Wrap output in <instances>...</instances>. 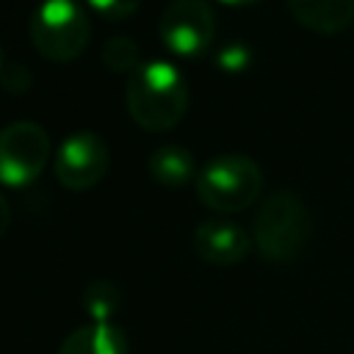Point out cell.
Instances as JSON below:
<instances>
[{
	"instance_id": "cell-1",
	"label": "cell",
	"mask_w": 354,
	"mask_h": 354,
	"mask_svg": "<svg viewBox=\"0 0 354 354\" xmlns=\"http://www.w3.org/2000/svg\"><path fill=\"white\" fill-rule=\"evenodd\" d=\"M124 105L130 119L147 133L174 130L188 111V86L171 61L141 64L124 86Z\"/></svg>"
},
{
	"instance_id": "cell-2",
	"label": "cell",
	"mask_w": 354,
	"mask_h": 354,
	"mask_svg": "<svg viewBox=\"0 0 354 354\" xmlns=\"http://www.w3.org/2000/svg\"><path fill=\"white\" fill-rule=\"evenodd\" d=\"M313 238V216L296 191H274L254 213L252 241L263 260L293 263L304 254Z\"/></svg>"
},
{
	"instance_id": "cell-3",
	"label": "cell",
	"mask_w": 354,
	"mask_h": 354,
	"mask_svg": "<svg viewBox=\"0 0 354 354\" xmlns=\"http://www.w3.org/2000/svg\"><path fill=\"white\" fill-rule=\"evenodd\" d=\"M196 199L218 213H241L263 194V171L249 155H216L196 174Z\"/></svg>"
},
{
	"instance_id": "cell-4",
	"label": "cell",
	"mask_w": 354,
	"mask_h": 354,
	"mask_svg": "<svg viewBox=\"0 0 354 354\" xmlns=\"http://www.w3.org/2000/svg\"><path fill=\"white\" fill-rule=\"evenodd\" d=\"M30 44L55 64L77 61L91 39V22L77 0H41L28 22Z\"/></svg>"
},
{
	"instance_id": "cell-5",
	"label": "cell",
	"mask_w": 354,
	"mask_h": 354,
	"mask_svg": "<svg viewBox=\"0 0 354 354\" xmlns=\"http://www.w3.org/2000/svg\"><path fill=\"white\" fill-rule=\"evenodd\" d=\"M50 133L41 124L30 119L8 122L0 130V185L14 191L28 188L50 163Z\"/></svg>"
},
{
	"instance_id": "cell-6",
	"label": "cell",
	"mask_w": 354,
	"mask_h": 354,
	"mask_svg": "<svg viewBox=\"0 0 354 354\" xmlns=\"http://www.w3.org/2000/svg\"><path fill=\"white\" fill-rule=\"evenodd\" d=\"M158 33L177 58H199L216 39V14L207 0H169L160 11Z\"/></svg>"
},
{
	"instance_id": "cell-7",
	"label": "cell",
	"mask_w": 354,
	"mask_h": 354,
	"mask_svg": "<svg viewBox=\"0 0 354 354\" xmlns=\"http://www.w3.org/2000/svg\"><path fill=\"white\" fill-rule=\"evenodd\" d=\"M111 166V149L94 130H77L66 136L53 158L58 183L66 191H91L102 183Z\"/></svg>"
},
{
	"instance_id": "cell-8",
	"label": "cell",
	"mask_w": 354,
	"mask_h": 354,
	"mask_svg": "<svg viewBox=\"0 0 354 354\" xmlns=\"http://www.w3.org/2000/svg\"><path fill=\"white\" fill-rule=\"evenodd\" d=\"M252 246V232L227 218H210L194 230V252L210 266H235L246 260Z\"/></svg>"
},
{
	"instance_id": "cell-9",
	"label": "cell",
	"mask_w": 354,
	"mask_h": 354,
	"mask_svg": "<svg viewBox=\"0 0 354 354\" xmlns=\"http://www.w3.org/2000/svg\"><path fill=\"white\" fill-rule=\"evenodd\" d=\"M290 17L321 36H335L354 25V0H285Z\"/></svg>"
},
{
	"instance_id": "cell-10",
	"label": "cell",
	"mask_w": 354,
	"mask_h": 354,
	"mask_svg": "<svg viewBox=\"0 0 354 354\" xmlns=\"http://www.w3.org/2000/svg\"><path fill=\"white\" fill-rule=\"evenodd\" d=\"M58 354H130V346L116 324L88 321L61 340Z\"/></svg>"
},
{
	"instance_id": "cell-11",
	"label": "cell",
	"mask_w": 354,
	"mask_h": 354,
	"mask_svg": "<svg viewBox=\"0 0 354 354\" xmlns=\"http://www.w3.org/2000/svg\"><path fill=\"white\" fill-rule=\"evenodd\" d=\"M147 166H149L152 180L158 185H163V188H171V191L196 183V174H199L194 155L183 144H160V147H155L149 160H147Z\"/></svg>"
},
{
	"instance_id": "cell-12",
	"label": "cell",
	"mask_w": 354,
	"mask_h": 354,
	"mask_svg": "<svg viewBox=\"0 0 354 354\" xmlns=\"http://www.w3.org/2000/svg\"><path fill=\"white\" fill-rule=\"evenodd\" d=\"M122 307V293L111 279H94L83 290V313L97 324H113Z\"/></svg>"
},
{
	"instance_id": "cell-13",
	"label": "cell",
	"mask_w": 354,
	"mask_h": 354,
	"mask_svg": "<svg viewBox=\"0 0 354 354\" xmlns=\"http://www.w3.org/2000/svg\"><path fill=\"white\" fill-rule=\"evenodd\" d=\"M102 64L111 69V72H119V75H133L141 64H138V44L136 39L124 36V33H116L111 36L105 44H102Z\"/></svg>"
},
{
	"instance_id": "cell-14",
	"label": "cell",
	"mask_w": 354,
	"mask_h": 354,
	"mask_svg": "<svg viewBox=\"0 0 354 354\" xmlns=\"http://www.w3.org/2000/svg\"><path fill=\"white\" fill-rule=\"evenodd\" d=\"M86 6H88L97 17H102V19L122 22V19H130V17L138 11L141 0H86Z\"/></svg>"
},
{
	"instance_id": "cell-15",
	"label": "cell",
	"mask_w": 354,
	"mask_h": 354,
	"mask_svg": "<svg viewBox=\"0 0 354 354\" xmlns=\"http://www.w3.org/2000/svg\"><path fill=\"white\" fill-rule=\"evenodd\" d=\"M249 61H252V55H249V50H246L243 44H227V47L218 53V58H216V64H218L224 72H230V75L243 72V69L249 66Z\"/></svg>"
},
{
	"instance_id": "cell-16",
	"label": "cell",
	"mask_w": 354,
	"mask_h": 354,
	"mask_svg": "<svg viewBox=\"0 0 354 354\" xmlns=\"http://www.w3.org/2000/svg\"><path fill=\"white\" fill-rule=\"evenodd\" d=\"M8 227H11V205H8V199L0 194V238H6Z\"/></svg>"
},
{
	"instance_id": "cell-17",
	"label": "cell",
	"mask_w": 354,
	"mask_h": 354,
	"mask_svg": "<svg viewBox=\"0 0 354 354\" xmlns=\"http://www.w3.org/2000/svg\"><path fill=\"white\" fill-rule=\"evenodd\" d=\"M221 3H227V6H252L257 0H221Z\"/></svg>"
},
{
	"instance_id": "cell-18",
	"label": "cell",
	"mask_w": 354,
	"mask_h": 354,
	"mask_svg": "<svg viewBox=\"0 0 354 354\" xmlns=\"http://www.w3.org/2000/svg\"><path fill=\"white\" fill-rule=\"evenodd\" d=\"M3 69H6V61H3V44H0V75H3Z\"/></svg>"
}]
</instances>
